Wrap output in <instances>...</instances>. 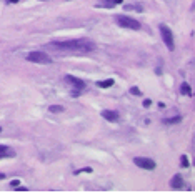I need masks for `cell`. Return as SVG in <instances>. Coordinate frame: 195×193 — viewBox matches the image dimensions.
Masks as SVG:
<instances>
[{
  "mask_svg": "<svg viewBox=\"0 0 195 193\" xmlns=\"http://www.w3.org/2000/svg\"><path fill=\"white\" fill-rule=\"evenodd\" d=\"M47 47H52L53 50H59V52H93L95 43L89 38H77V40H65V42H53L48 43Z\"/></svg>",
  "mask_w": 195,
  "mask_h": 193,
  "instance_id": "1",
  "label": "cell"
},
{
  "mask_svg": "<svg viewBox=\"0 0 195 193\" xmlns=\"http://www.w3.org/2000/svg\"><path fill=\"white\" fill-rule=\"evenodd\" d=\"M28 62H32V63H42V65H50L52 63V57L47 55L45 52L42 50H35V52H30L28 55L25 57Z\"/></svg>",
  "mask_w": 195,
  "mask_h": 193,
  "instance_id": "2",
  "label": "cell"
},
{
  "mask_svg": "<svg viewBox=\"0 0 195 193\" xmlns=\"http://www.w3.org/2000/svg\"><path fill=\"white\" fill-rule=\"evenodd\" d=\"M67 83L72 85V92H70V95L72 97H78L82 92H84V88H85V82L84 80H80V78H77V77H73V75H65V78H64Z\"/></svg>",
  "mask_w": 195,
  "mask_h": 193,
  "instance_id": "3",
  "label": "cell"
},
{
  "mask_svg": "<svg viewBox=\"0 0 195 193\" xmlns=\"http://www.w3.org/2000/svg\"><path fill=\"white\" fill-rule=\"evenodd\" d=\"M115 20H117L118 27H123V28H130V30H140V22L132 17H127V15H117L115 17Z\"/></svg>",
  "mask_w": 195,
  "mask_h": 193,
  "instance_id": "4",
  "label": "cell"
},
{
  "mask_svg": "<svg viewBox=\"0 0 195 193\" xmlns=\"http://www.w3.org/2000/svg\"><path fill=\"white\" fill-rule=\"evenodd\" d=\"M159 30H160V35H162V40H164V43L167 45V48H168V50H173V48H175V40H173L172 30H170V28L165 25V23H160Z\"/></svg>",
  "mask_w": 195,
  "mask_h": 193,
  "instance_id": "5",
  "label": "cell"
},
{
  "mask_svg": "<svg viewBox=\"0 0 195 193\" xmlns=\"http://www.w3.org/2000/svg\"><path fill=\"white\" fill-rule=\"evenodd\" d=\"M134 163L139 168H142V170H155V162L150 158H145V157H135L134 158Z\"/></svg>",
  "mask_w": 195,
  "mask_h": 193,
  "instance_id": "6",
  "label": "cell"
},
{
  "mask_svg": "<svg viewBox=\"0 0 195 193\" xmlns=\"http://www.w3.org/2000/svg\"><path fill=\"white\" fill-rule=\"evenodd\" d=\"M173 190H182V188H185V183H184V178H182L180 175H173L172 176V182H170Z\"/></svg>",
  "mask_w": 195,
  "mask_h": 193,
  "instance_id": "7",
  "label": "cell"
},
{
  "mask_svg": "<svg viewBox=\"0 0 195 193\" xmlns=\"http://www.w3.org/2000/svg\"><path fill=\"white\" fill-rule=\"evenodd\" d=\"M102 117L109 122H117L118 120V112H115V110H103Z\"/></svg>",
  "mask_w": 195,
  "mask_h": 193,
  "instance_id": "8",
  "label": "cell"
},
{
  "mask_svg": "<svg viewBox=\"0 0 195 193\" xmlns=\"http://www.w3.org/2000/svg\"><path fill=\"white\" fill-rule=\"evenodd\" d=\"M14 151H12L9 147H5V145H0V160L2 158H7V157H14Z\"/></svg>",
  "mask_w": 195,
  "mask_h": 193,
  "instance_id": "9",
  "label": "cell"
},
{
  "mask_svg": "<svg viewBox=\"0 0 195 193\" xmlns=\"http://www.w3.org/2000/svg\"><path fill=\"white\" fill-rule=\"evenodd\" d=\"M182 122V117L180 115H177V117H170V118H164L162 123H165V125H173V123H180Z\"/></svg>",
  "mask_w": 195,
  "mask_h": 193,
  "instance_id": "10",
  "label": "cell"
},
{
  "mask_svg": "<svg viewBox=\"0 0 195 193\" xmlns=\"http://www.w3.org/2000/svg\"><path fill=\"white\" fill-rule=\"evenodd\" d=\"M114 78H109V80H100V82H97V87H100V88H109V87H114Z\"/></svg>",
  "mask_w": 195,
  "mask_h": 193,
  "instance_id": "11",
  "label": "cell"
},
{
  "mask_svg": "<svg viewBox=\"0 0 195 193\" xmlns=\"http://www.w3.org/2000/svg\"><path fill=\"white\" fill-rule=\"evenodd\" d=\"M180 93L182 95H192V87H190L189 83H187V82H184V83H182V87H180Z\"/></svg>",
  "mask_w": 195,
  "mask_h": 193,
  "instance_id": "12",
  "label": "cell"
},
{
  "mask_svg": "<svg viewBox=\"0 0 195 193\" xmlns=\"http://www.w3.org/2000/svg\"><path fill=\"white\" fill-rule=\"evenodd\" d=\"M64 110L65 108L62 105H50V107H48V112H50V113H62Z\"/></svg>",
  "mask_w": 195,
  "mask_h": 193,
  "instance_id": "13",
  "label": "cell"
},
{
  "mask_svg": "<svg viewBox=\"0 0 195 193\" xmlns=\"http://www.w3.org/2000/svg\"><path fill=\"white\" fill-rule=\"evenodd\" d=\"M180 165H182V168H189L190 167V162H189V157H187V155H182L180 157Z\"/></svg>",
  "mask_w": 195,
  "mask_h": 193,
  "instance_id": "14",
  "label": "cell"
},
{
  "mask_svg": "<svg viewBox=\"0 0 195 193\" xmlns=\"http://www.w3.org/2000/svg\"><path fill=\"white\" fill-rule=\"evenodd\" d=\"M123 9H125V10H135V12H143V7L142 5H132V3H130V5H125Z\"/></svg>",
  "mask_w": 195,
  "mask_h": 193,
  "instance_id": "15",
  "label": "cell"
},
{
  "mask_svg": "<svg viewBox=\"0 0 195 193\" xmlns=\"http://www.w3.org/2000/svg\"><path fill=\"white\" fill-rule=\"evenodd\" d=\"M103 3H105L107 9H112V7L117 5V3H122V0H103Z\"/></svg>",
  "mask_w": 195,
  "mask_h": 193,
  "instance_id": "16",
  "label": "cell"
},
{
  "mask_svg": "<svg viewBox=\"0 0 195 193\" xmlns=\"http://www.w3.org/2000/svg\"><path fill=\"white\" fill-rule=\"evenodd\" d=\"M130 93H132V95H137V97L142 95V92H140V90L137 88V87H132V88H130Z\"/></svg>",
  "mask_w": 195,
  "mask_h": 193,
  "instance_id": "17",
  "label": "cell"
},
{
  "mask_svg": "<svg viewBox=\"0 0 195 193\" xmlns=\"http://www.w3.org/2000/svg\"><path fill=\"white\" fill-rule=\"evenodd\" d=\"M10 185H12V187H19V185H20V180H12V182H10Z\"/></svg>",
  "mask_w": 195,
  "mask_h": 193,
  "instance_id": "18",
  "label": "cell"
},
{
  "mask_svg": "<svg viewBox=\"0 0 195 193\" xmlns=\"http://www.w3.org/2000/svg\"><path fill=\"white\" fill-rule=\"evenodd\" d=\"M150 105H152V100H148V98H147V100H143V107H145V108H148Z\"/></svg>",
  "mask_w": 195,
  "mask_h": 193,
  "instance_id": "19",
  "label": "cell"
},
{
  "mask_svg": "<svg viewBox=\"0 0 195 193\" xmlns=\"http://www.w3.org/2000/svg\"><path fill=\"white\" fill-rule=\"evenodd\" d=\"M5 2H7V3H17L19 0H5Z\"/></svg>",
  "mask_w": 195,
  "mask_h": 193,
  "instance_id": "20",
  "label": "cell"
},
{
  "mask_svg": "<svg viewBox=\"0 0 195 193\" xmlns=\"http://www.w3.org/2000/svg\"><path fill=\"white\" fill-rule=\"evenodd\" d=\"M3 178H5V175H3V173H0V180H3Z\"/></svg>",
  "mask_w": 195,
  "mask_h": 193,
  "instance_id": "21",
  "label": "cell"
},
{
  "mask_svg": "<svg viewBox=\"0 0 195 193\" xmlns=\"http://www.w3.org/2000/svg\"><path fill=\"white\" fill-rule=\"evenodd\" d=\"M0 133H2V127H0Z\"/></svg>",
  "mask_w": 195,
  "mask_h": 193,
  "instance_id": "22",
  "label": "cell"
}]
</instances>
